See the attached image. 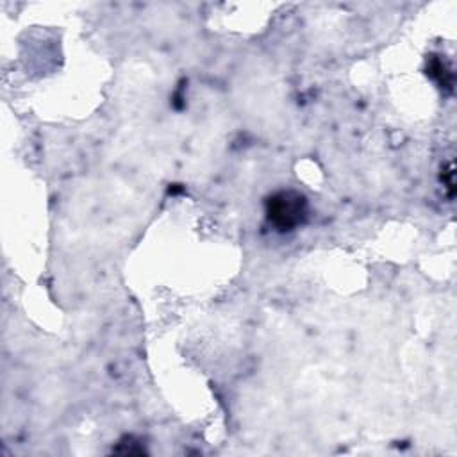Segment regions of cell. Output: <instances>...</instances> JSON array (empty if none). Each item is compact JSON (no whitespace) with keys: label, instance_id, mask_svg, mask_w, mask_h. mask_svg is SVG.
I'll return each instance as SVG.
<instances>
[{"label":"cell","instance_id":"cell-1","mask_svg":"<svg viewBox=\"0 0 457 457\" xmlns=\"http://www.w3.org/2000/svg\"><path fill=\"white\" fill-rule=\"evenodd\" d=\"M268 221L280 232L293 230L302 225L309 212L307 198L295 189H280L266 198L264 204Z\"/></svg>","mask_w":457,"mask_h":457}]
</instances>
